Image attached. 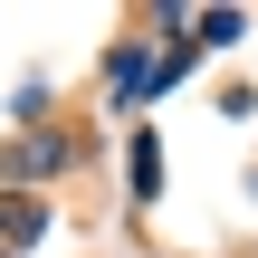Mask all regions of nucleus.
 Masks as SVG:
<instances>
[{
    "mask_svg": "<svg viewBox=\"0 0 258 258\" xmlns=\"http://www.w3.org/2000/svg\"><path fill=\"white\" fill-rule=\"evenodd\" d=\"M38 220H48L38 201H0V258H10V249H29V239H38Z\"/></svg>",
    "mask_w": 258,
    "mask_h": 258,
    "instance_id": "nucleus-1",
    "label": "nucleus"
}]
</instances>
